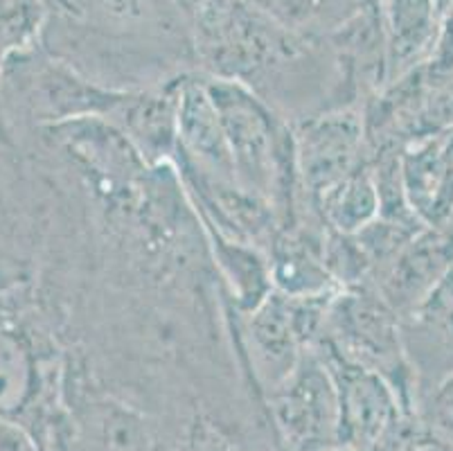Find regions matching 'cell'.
I'll list each match as a JSON object with an SVG mask.
<instances>
[{
  "instance_id": "cell-1",
  "label": "cell",
  "mask_w": 453,
  "mask_h": 451,
  "mask_svg": "<svg viewBox=\"0 0 453 451\" xmlns=\"http://www.w3.org/2000/svg\"><path fill=\"white\" fill-rule=\"evenodd\" d=\"M205 74L253 84L255 77L300 64L325 39L275 23L250 0H176Z\"/></svg>"
},
{
  "instance_id": "cell-2",
  "label": "cell",
  "mask_w": 453,
  "mask_h": 451,
  "mask_svg": "<svg viewBox=\"0 0 453 451\" xmlns=\"http://www.w3.org/2000/svg\"><path fill=\"white\" fill-rule=\"evenodd\" d=\"M203 82L224 127L237 185L269 204L275 217L291 219L300 192L291 129L244 82L212 74H203Z\"/></svg>"
},
{
  "instance_id": "cell-3",
  "label": "cell",
  "mask_w": 453,
  "mask_h": 451,
  "mask_svg": "<svg viewBox=\"0 0 453 451\" xmlns=\"http://www.w3.org/2000/svg\"><path fill=\"white\" fill-rule=\"evenodd\" d=\"M320 338L348 362L386 379L403 411L415 416V366L406 354L399 316L370 284L341 289L332 298Z\"/></svg>"
},
{
  "instance_id": "cell-4",
  "label": "cell",
  "mask_w": 453,
  "mask_h": 451,
  "mask_svg": "<svg viewBox=\"0 0 453 451\" xmlns=\"http://www.w3.org/2000/svg\"><path fill=\"white\" fill-rule=\"evenodd\" d=\"M316 350L327 363L339 395V433L334 451H402L415 433V424L393 386L341 357L323 338L316 343Z\"/></svg>"
},
{
  "instance_id": "cell-5",
  "label": "cell",
  "mask_w": 453,
  "mask_h": 451,
  "mask_svg": "<svg viewBox=\"0 0 453 451\" xmlns=\"http://www.w3.org/2000/svg\"><path fill=\"white\" fill-rule=\"evenodd\" d=\"M336 293L296 298L273 289L257 307L246 312L250 368L266 395L287 379L304 350L323 337L329 303Z\"/></svg>"
},
{
  "instance_id": "cell-6",
  "label": "cell",
  "mask_w": 453,
  "mask_h": 451,
  "mask_svg": "<svg viewBox=\"0 0 453 451\" xmlns=\"http://www.w3.org/2000/svg\"><path fill=\"white\" fill-rule=\"evenodd\" d=\"M275 429L289 451H334L339 433V395L316 346L269 393Z\"/></svg>"
},
{
  "instance_id": "cell-7",
  "label": "cell",
  "mask_w": 453,
  "mask_h": 451,
  "mask_svg": "<svg viewBox=\"0 0 453 451\" xmlns=\"http://www.w3.org/2000/svg\"><path fill=\"white\" fill-rule=\"evenodd\" d=\"M294 134L300 192L314 201L323 190L365 163L364 111L343 106L300 122Z\"/></svg>"
},
{
  "instance_id": "cell-8",
  "label": "cell",
  "mask_w": 453,
  "mask_h": 451,
  "mask_svg": "<svg viewBox=\"0 0 453 451\" xmlns=\"http://www.w3.org/2000/svg\"><path fill=\"white\" fill-rule=\"evenodd\" d=\"M451 268L453 219L442 226H424L374 273L377 280L370 287L399 318L411 316Z\"/></svg>"
},
{
  "instance_id": "cell-9",
  "label": "cell",
  "mask_w": 453,
  "mask_h": 451,
  "mask_svg": "<svg viewBox=\"0 0 453 451\" xmlns=\"http://www.w3.org/2000/svg\"><path fill=\"white\" fill-rule=\"evenodd\" d=\"M176 154L201 174L224 183H237L224 127L201 77L174 82Z\"/></svg>"
},
{
  "instance_id": "cell-10",
  "label": "cell",
  "mask_w": 453,
  "mask_h": 451,
  "mask_svg": "<svg viewBox=\"0 0 453 451\" xmlns=\"http://www.w3.org/2000/svg\"><path fill=\"white\" fill-rule=\"evenodd\" d=\"M403 194L424 226L453 217V129L419 138L399 152Z\"/></svg>"
},
{
  "instance_id": "cell-11",
  "label": "cell",
  "mask_w": 453,
  "mask_h": 451,
  "mask_svg": "<svg viewBox=\"0 0 453 451\" xmlns=\"http://www.w3.org/2000/svg\"><path fill=\"white\" fill-rule=\"evenodd\" d=\"M440 19L442 7L438 0H379L386 84L428 59Z\"/></svg>"
},
{
  "instance_id": "cell-12",
  "label": "cell",
  "mask_w": 453,
  "mask_h": 451,
  "mask_svg": "<svg viewBox=\"0 0 453 451\" xmlns=\"http://www.w3.org/2000/svg\"><path fill=\"white\" fill-rule=\"evenodd\" d=\"M271 284L284 296H325L341 287L323 262V235L311 237L304 230H287L271 244Z\"/></svg>"
},
{
  "instance_id": "cell-13",
  "label": "cell",
  "mask_w": 453,
  "mask_h": 451,
  "mask_svg": "<svg viewBox=\"0 0 453 451\" xmlns=\"http://www.w3.org/2000/svg\"><path fill=\"white\" fill-rule=\"evenodd\" d=\"M327 230L354 235L379 217V192L368 160L314 198Z\"/></svg>"
},
{
  "instance_id": "cell-14",
  "label": "cell",
  "mask_w": 453,
  "mask_h": 451,
  "mask_svg": "<svg viewBox=\"0 0 453 451\" xmlns=\"http://www.w3.org/2000/svg\"><path fill=\"white\" fill-rule=\"evenodd\" d=\"M205 230L217 264L224 273L226 283L233 289L234 303L244 314L250 312L273 292L269 258H265V253L253 244L226 237L212 226H205Z\"/></svg>"
},
{
  "instance_id": "cell-15",
  "label": "cell",
  "mask_w": 453,
  "mask_h": 451,
  "mask_svg": "<svg viewBox=\"0 0 453 451\" xmlns=\"http://www.w3.org/2000/svg\"><path fill=\"white\" fill-rule=\"evenodd\" d=\"M275 23L307 39H329L359 14L361 0H250Z\"/></svg>"
},
{
  "instance_id": "cell-16",
  "label": "cell",
  "mask_w": 453,
  "mask_h": 451,
  "mask_svg": "<svg viewBox=\"0 0 453 451\" xmlns=\"http://www.w3.org/2000/svg\"><path fill=\"white\" fill-rule=\"evenodd\" d=\"M35 391V362L23 338L0 328V416H14Z\"/></svg>"
},
{
  "instance_id": "cell-17",
  "label": "cell",
  "mask_w": 453,
  "mask_h": 451,
  "mask_svg": "<svg viewBox=\"0 0 453 451\" xmlns=\"http://www.w3.org/2000/svg\"><path fill=\"white\" fill-rule=\"evenodd\" d=\"M426 422L431 432L438 433L444 440H453V370L444 375L442 382L428 397Z\"/></svg>"
},
{
  "instance_id": "cell-18",
  "label": "cell",
  "mask_w": 453,
  "mask_h": 451,
  "mask_svg": "<svg viewBox=\"0 0 453 451\" xmlns=\"http://www.w3.org/2000/svg\"><path fill=\"white\" fill-rule=\"evenodd\" d=\"M80 10H95L111 19H142L151 16L158 5H176V0H68Z\"/></svg>"
},
{
  "instance_id": "cell-19",
  "label": "cell",
  "mask_w": 453,
  "mask_h": 451,
  "mask_svg": "<svg viewBox=\"0 0 453 451\" xmlns=\"http://www.w3.org/2000/svg\"><path fill=\"white\" fill-rule=\"evenodd\" d=\"M428 68L438 74H453V0L444 7L434 50L426 59Z\"/></svg>"
},
{
  "instance_id": "cell-20",
  "label": "cell",
  "mask_w": 453,
  "mask_h": 451,
  "mask_svg": "<svg viewBox=\"0 0 453 451\" xmlns=\"http://www.w3.org/2000/svg\"><path fill=\"white\" fill-rule=\"evenodd\" d=\"M364 7H379V0H361Z\"/></svg>"
},
{
  "instance_id": "cell-21",
  "label": "cell",
  "mask_w": 453,
  "mask_h": 451,
  "mask_svg": "<svg viewBox=\"0 0 453 451\" xmlns=\"http://www.w3.org/2000/svg\"><path fill=\"white\" fill-rule=\"evenodd\" d=\"M438 3H440V7H442V12H444V7H447L451 0H438Z\"/></svg>"
}]
</instances>
